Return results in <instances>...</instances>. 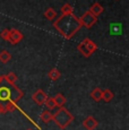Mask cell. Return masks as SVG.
<instances>
[{
	"instance_id": "cell-1",
	"label": "cell",
	"mask_w": 129,
	"mask_h": 130,
	"mask_svg": "<svg viewBox=\"0 0 129 130\" xmlns=\"http://www.w3.org/2000/svg\"><path fill=\"white\" fill-rule=\"evenodd\" d=\"M53 26L66 40H70L80 29L82 25L79 18L74 12L61 14L60 17H57L53 22Z\"/></svg>"
},
{
	"instance_id": "cell-2",
	"label": "cell",
	"mask_w": 129,
	"mask_h": 130,
	"mask_svg": "<svg viewBox=\"0 0 129 130\" xmlns=\"http://www.w3.org/2000/svg\"><path fill=\"white\" fill-rule=\"evenodd\" d=\"M11 87L8 86H0V102L4 101H13L17 102L24 96V92L19 89L16 85H10Z\"/></svg>"
},
{
	"instance_id": "cell-3",
	"label": "cell",
	"mask_w": 129,
	"mask_h": 130,
	"mask_svg": "<svg viewBox=\"0 0 129 130\" xmlns=\"http://www.w3.org/2000/svg\"><path fill=\"white\" fill-rule=\"evenodd\" d=\"M52 120L60 129H66L74 121V116L63 106H60L59 110L52 116Z\"/></svg>"
},
{
	"instance_id": "cell-4",
	"label": "cell",
	"mask_w": 129,
	"mask_h": 130,
	"mask_svg": "<svg viewBox=\"0 0 129 130\" xmlns=\"http://www.w3.org/2000/svg\"><path fill=\"white\" fill-rule=\"evenodd\" d=\"M98 49H99L98 44L92 41L91 39H85L77 45V50L80 52L82 56L85 57V58H90Z\"/></svg>"
},
{
	"instance_id": "cell-5",
	"label": "cell",
	"mask_w": 129,
	"mask_h": 130,
	"mask_svg": "<svg viewBox=\"0 0 129 130\" xmlns=\"http://www.w3.org/2000/svg\"><path fill=\"white\" fill-rule=\"evenodd\" d=\"M79 22H80L82 27L84 26V27H86V28H91V27L98 22V16H95L93 12L87 10L84 12L83 16L79 17Z\"/></svg>"
},
{
	"instance_id": "cell-6",
	"label": "cell",
	"mask_w": 129,
	"mask_h": 130,
	"mask_svg": "<svg viewBox=\"0 0 129 130\" xmlns=\"http://www.w3.org/2000/svg\"><path fill=\"white\" fill-rule=\"evenodd\" d=\"M23 37H24V35L21 31H18V29H16V28H13L9 31V36H8V41L7 42H9V43L15 45V44L19 43V42L23 40Z\"/></svg>"
},
{
	"instance_id": "cell-7",
	"label": "cell",
	"mask_w": 129,
	"mask_h": 130,
	"mask_svg": "<svg viewBox=\"0 0 129 130\" xmlns=\"http://www.w3.org/2000/svg\"><path fill=\"white\" fill-rule=\"evenodd\" d=\"M32 99H33V101L35 102L38 105H43L44 102H45V100L48 99V95L45 94V92H44L43 89L39 88L33 93Z\"/></svg>"
},
{
	"instance_id": "cell-8",
	"label": "cell",
	"mask_w": 129,
	"mask_h": 130,
	"mask_svg": "<svg viewBox=\"0 0 129 130\" xmlns=\"http://www.w3.org/2000/svg\"><path fill=\"white\" fill-rule=\"evenodd\" d=\"M82 123H83L84 128H85L86 130H94V129H96V127L99 126V121L92 116L86 117V118L83 120Z\"/></svg>"
},
{
	"instance_id": "cell-9",
	"label": "cell",
	"mask_w": 129,
	"mask_h": 130,
	"mask_svg": "<svg viewBox=\"0 0 129 130\" xmlns=\"http://www.w3.org/2000/svg\"><path fill=\"white\" fill-rule=\"evenodd\" d=\"M2 77H4V80H6L9 85H16V82H17V75L15 74V72L10 71V72L6 74L5 76H2Z\"/></svg>"
},
{
	"instance_id": "cell-10",
	"label": "cell",
	"mask_w": 129,
	"mask_h": 130,
	"mask_svg": "<svg viewBox=\"0 0 129 130\" xmlns=\"http://www.w3.org/2000/svg\"><path fill=\"white\" fill-rule=\"evenodd\" d=\"M91 97L93 99V101L95 102H100L102 100V89L100 87H95L93 91L91 92Z\"/></svg>"
},
{
	"instance_id": "cell-11",
	"label": "cell",
	"mask_w": 129,
	"mask_h": 130,
	"mask_svg": "<svg viewBox=\"0 0 129 130\" xmlns=\"http://www.w3.org/2000/svg\"><path fill=\"white\" fill-rule=\"evenodd\" d=\"M91 12H93L95 16H99V15H101L103 12V10H104V8H103V6L102 5H100L99 2H95V4H93L91 6V8L88 9Z\"/></svg>"
},
{
	"instance_id": "cell-12",
	"label": "cell",
	"mask_w": 129,
	"mask_h": 130,
	"mask_svg": "<svg viewBox=\"0 0 129 130\" xmlns=\"http://www.w3.org/2000/svg\"><path fill=\"white\" fill-rule=\"evenodd\" d=\"M48 77L51 79V80L56 82V80H58V79L61 77V72L59 71V69H57V68H52L51 70L48 72Z\"/></svg>"
},
{
	"instance_id": "cell-13",
	"label": "cell",
	"mask_w": 129,
	"mask_h": 130,
	"mask_svg": "<svg viewBox=\"0 0 129 130\" xmlns=\"http://www.w3.org/2000/svg\"><path fill=\"white\" fill-rule=\"evenodd\" d=\"M44 17H45L48 21H54L58 16H57L56 10H54L53 8H51V7H49V8L44 11Z\"/></svg>"
},
{
	"instance_id": "cell-14",
	"label": "cell",
	"mask_w": 129,
	"mask_h": 130,
	"mask_svg": "<svg viewBox=\"0 0 129 130\" xmlns=\"http://www.w3.org/2000/svg\"><path fill=\"white\" fill-rule=\"evenodd\" d=\"M10 59H11V54L8 50H2L0 52V62L7 63L8 61H10Z\"/></svg>"
},
{
	"instance_id": "cell-15",
	"label": "cell",
	"mask_w": 129,
	"mask_h": 130,
	"mask_svg": "<svg viewBox=\"0 0 129 130\" xmlns=\"http://www.w3.org/2000/svg\"><path fill=\"white\" fill-rule=\"evenodd\" d=\"M113 97H115V95L111 92V89H104V91H102V100L104 102L109 103V102H111L113 100Z\"/></svg>"
},
{
	"instance_id": "cell-16",
	"label": "cell",
	"mask_w": 129,
	"mask_h": 130,
	"mask_svg": "<svg viewBox=\"0 0 129 130\" xmlns=\"http://www.w3.org/2000/svg\"><path fill=\"white\" fill-rule=\"evenodd\" d=\"M52 116H53V113H51L49 110H44L43 112L41 113V120L44 122V123H49L50 121H52Z\"/></svg>"
},
{
	"instance_id": "cell-17",
	"label": "cell",
	"mask_w": 129,
	"mask_h": 130,
	"mask_svg": "<svg viewBox=\"0 0 129 130\" xmlns=\"http://www.w3.org/2000/svg\"><path fill=\"white\" fill-rule=\"evenodd\" d=\"M53 99H54V102H56L57 106H59V107H60V106H63L64 104H66V102H67V99H66V97H64L61 93H58V94L56 95V96L53 97Z\"/></svg>"
},
{
	"instance_id": "cell-18",
	"label": "cell",
	"mask_w": 129,
	"mask_h": 130,
	"mask_svg": "<svg viewBox=\"0 0 129 130\" xmlns=\"http://www.w3.org/2000/svg\"><path fill=\"white\" fill-rule=\"evenodd\" d=\"M17 102H13V101H8L6 104V106H5V111L6 112H13L15 110L17 109Z\"/></svg>"
},
{
	"instance_id": "cell-19",
	"label": "cell",
	"mask_w": 129,
	"mask_h": 130,
	"mask_svg": "<svg viewBox=\"0 0 129 130\" xmlns=\"http://www.w3.org/2000/svg\"><path fill=\"white\" fill-rule=\"evenodd\" d=\"M44 105L48 107L49 110H53L57 107V104H56V102H54L53 97H48V99L45 100V102H44Z\"/></svg>"
},
{
	"instance_id": "cell-20",
	"label": "cell",
	"mask_w": 129,
	"mask_h": 130,
	"mask_svg": "<svg viewBox=\"0 0 129 130\" xmlns=\"http://www.w3.org/2000/svg\"><path fill=\"white\" fill-rule=\"evenodd\" d=\"M70 12H74V8L70 4H64L61 7V14H70Z\"/></svg>"
},
{
	"instance_id": "cell-21",
	"label": "cell",
	"mask_w": 129,
	"mask_h": 130,
	"mask_svg": "<svg viewBox=\"0 0 129 130\" xmlns=\"http://www.w3.org/2000/svg\"><path fill=\"white\" fill-rule=\"evenodd\" d=\"M9 31H10L9 28H5V29H2V31L0 32V37H1L2 40H5V41H8Z\"/></svg>"
},
{
	"instance_id": "cell-22",
	"label": "cell",
	"mask_w": 129,
	"mask_h": 130,
	"mask_svg": "<svg viewBox=\"0 0 129 130\" xmlns=\"http://www.w3.org/2000/svg\"><path fill=\"white\" fill-rule=\"evenodd\" d=\"M5 112H6V111H5V106H4V105H2V104H1V103H0V114L5 113Z\"/></svg>"
},
{
	"instance_id": "cell-23",
	"label": "cell",
	"mask_w": 129,
	"mask_h": 130,
	"mask_svg": "<svg viewBox=\"0 0 129 130\" xmlns=\"http://www.w3.org/2000/svg\"><path fill=\"white\" fill-rule=\"evenodd\" d=\"M2 80H4V77H2V76H1V75H0V83H1V82H2Z\"/></svg>"
},
{
	"instance_id": "cell-24",
	"label": "cell",
	"mask_w": 129,
	"mask_h": 130,
	"mask_svg": "<svg viewBox=\"0 0 129 130\" xmlns=\"http://www.w3.org/2000/svg\"><path fill=\"white\" fill-rule=\"evenodd\" d=\"M27 130H33V129H31V128H29V129H27Z\"/></svg>"
}]
</instances>
